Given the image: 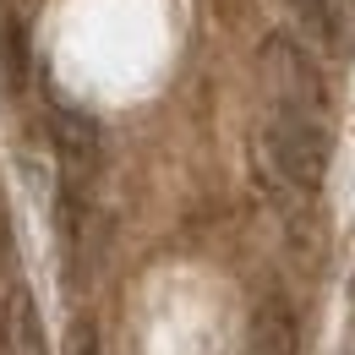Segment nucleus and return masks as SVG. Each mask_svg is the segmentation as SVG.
Instances as JSON below:
<instances>
[{"label": "nucleus", "mask_w": 355, "mask_h": 355, "mask_svg": "<svg viewBox=\"0 0 355 355\" xmlns=\"http://www.w3.org/2000/svg\"><path fill=\"white\" fill-rule=\"evenodd\" d=\"M257 159H263V170L279 180V186L311 197V191L322 186V175H328V137H322V126L306 121V115L273 110V121H268L263 137H257Z\"/></svg>", "instance_id": "f257e3e1"}, {"label": "nucleus", "mask_w": 355, "mask_h": 355, "mask_svg": "<svg viewBox=\"0 0 355 355\" xmlns=\"http://www.w3.org/2000/svg\"><path fill=\"white\" fill-rule=\"evenodd\" d=\"M263 83L273 93V104L284 110V115H306L317 121L322 110H328V88H322V71L311 66V55L295 39H284V33H273L263 44Z\"/></svg>", "instance_id": "f03ea898"}, {"label": "nucleus", "mask_w": 355, "mask_h": 355, "mask_svg": "<svg viewBox=\"0 0 355 355\" xmlns=\"http://www.w3.org/2000/svg\"><path fill=\"white\" fill-rule=\"evenodd\" d=\"M44 126H49V142H55V153L66 159L71 175H88L93 164L104 159V132H98V121H88L83 110L55 104V110L44 115Z\"/></svg>", "instance_id": "7ed1b4c3"}, {"label": "nucleus", "mask_w": 355, "mask_h": 355, "mask_svg": "<svg viewBox=\"0 0 355 355\" xmlns=\"http://www.w3.org/2000/svg\"><path fill=\"white\" fill-rule=\"evenodd\" d=\"M0 355H44V334H39V311L28 290H11L6 311H0Z\"/></svg>", "instance_id": "20e7f679"}, {"label": "nucleus", "mask_w": 355, "mask_h": 355, "mask_svg": "<svg viewBox=\"0 0 355 355\" xmlns=\"http://www.w3.org/2000/svg\"><path fill=\"white\" fill-rule=\"evenodd\" d=\"M246 355H295V317H290L284 301H263L257 306Z\"/></svg>", "instance_id": "39448f33"}, {"label": "nucleus", "mask_w": 355, "mask_h": 355, "mask_svg": "<svg viewBox=\"0 0 355 355\" xmlns=\"http://www.w3.org/2000/svg\"><path fill=\"white\" fill-rule=\"evenodd\" d=\"M0 71H6L11 88H22V77H28V33H22V22H0Z\"/></svg>", "instance_id": "423d86ee"}, {"label": "nucleus", "mask_w": 355, "mask_h": 355, "mask_svg": "<svg viewBox=\"0 0 355 355\" xmlns=\"http://www.w3.org/2000/svg\"><path fill=\"white\" fill-rule=\"evenodd\" d=\"M290 11H295V22L311 28L322 44H334L339 39V17H334V0H290Z\"/></svg>", "instance_id": "0eeeda50"}]
</instances>
